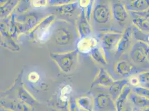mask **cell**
<instances>
[{"label": "cell", "instance_id": "obj_27", "mask_svg": "<svg viewBox=\"0 0 149 111\" xmlns=\"http://www.w3.org/2000/svg\"><path fill=\"white\" fill-rule=\"evenodd\" d=\"M132 92L149 99V88L136 86L132 88Z\"/></svg>", "mask_w": 149, "mask_h": 111}, {"label": "cell", "instance_id": "obj_16", "mask_svg": "<svg viewBox=\"0 0 149 111\" xmlns=\"http://www.w3.org/2000/svg\"><path fill=\"white\" fill-rule=\"evenodd\" d=\"M27 83L31 88L35 91H40L46 86V83L42 80L41 75L36 71H30L27 77Z\"/></svg>", "mask_w": 149, "mask_h": 111}, {"label": "cell", "instance_id": "obj_42", "mask_svg": "<svg viewBox=\"0 0 149 111\" xmlns=\"http://www.w3.org/2000/svg\"></svg>", "mask_w": 149, "mask_h": 111}, {"label": "cell", "instance_id": "obj_17", "mask_svg": "<svg viewBox=\"0 0 149 111\" xmlns=\"http://www.w3.org/2000/svg\"><path fill=\"white\" fill-rule=\"evenodd\" d=\"M115 69L116 72L123 77H127L130 76L135 71L134 66L126 60H121L118 62Z\"/></svg>", "mask_w": 149, "mask_h": 111}, {"label": "cell", "instance_id": "obj_28", "mask_svg": "<svg viewBox=\"0 0 149 111\" xmlns=\"http://www.w3.org/2000/svg\"><path fill=\"white\" fill-rule=\"evenodd\" d=\"M79 0H49V5L51 6H59L79 2Z\"/></svg>", "mask_w": 149, "mask_h": 111}, {"label": "cell", "instance_id": "obj_2", "mask_svg": "<svg viewBox=\"0 0 149 111\" xmlns=\"http://www.w3.org/2000/svg\"><path fill=\"white\" fill-rule=\"evenodd\" d=\"M79 53V52L75 49L65 52L51 53L50 57L62 72L68 74L72 72L77 66Z\"/></svg>", "mask_w": 149, "mask_h": 111}, {"label": "cell", "instance_id": "obj_18", "mask_svg": "<svg viewBox=\"0 0 149 111\" xmlns=\"http://www.w3.org/2000/svg\"><path fill=\"white\" fill-rule=\"evenodd\" d=\"M128 83L129 80H121L113 82L111 86L109 87L110 94L113 100L118 99L125 87L127 85Z\"/></svg>", "mask_w": 149, "mask_h": 111}, {"label": "cell", "instance_id": "obj_43", "mask_svg": "<svg viewBox=\"0 0 149 111\" xmlns=\"http://www.w3.org/2000/svg\"></svg>", "mask_w": 149, "mask_h": 111}, {"label": "cell", "instance_id": "obj_41", "mask_svg": "<svg viewBox=\"0 0 149 111\" xmlns=\"http://www.w3.org/2000/svg\"><path fill=\"white\" fill-rule=\"evenodd\" d=\"M147 85H148V86H149V84H147Z\"/></svg>", "mask_w": 149, "mask_h": 111}, {"label": "cell", "instance_id": "obj_6", "mask_svg": "<svg viewBox=\"0 0 149 111\" xmlns=\"http://www.w3.org/2000/svg\"><path fill=\"white\" fill-rule=\"evenodd\" d=\"M13 89L16 91L17 99L24 102L28 105L32 107L38 103L37 100L31 95L30 93L27 91L24 86L22 82L21 75H19V77L14 83Z\"/></svg>", "mask_w": 149, "mask_h": 111}, {"label": "cell", "instance_id": "obj_20", "mask_svg": "<svg viewBox=\"0 0 149 111\" xmlns=\"http://www.w3.org/2000/svg\"><path fill=\"white\" fill-rule=\"evenodd\" d=\"M125 7L130 12H142L149 8V0H135Z\"/></svg>", "mask_w": 149, "mask_h": 111}, {"label": "cell", "instance_id": "obj_39", "mask_svg": "<svg viewBox=\"0 0 149 111\" xmlns=\"http://www.w3.org/2000/svg\"><path fill=\"white\" fill-rule=\"evenodd\" d=\"M123 111H131L130 110H129V109H126H126H125V110H123Z\"/></svg>", "mask_w": 149, "mask_h": 111}, {"label": "cell", "instance_id": "obj_29", "mask_svg": "<svg viewBox=\"0 0 149 111\" xmlns=\"http://www.w3.org/2000/svg\"><path fill=\"white\" fill-rule=\"evenodd\" d=\"M49 5V0H33L31 2L32 6L35 8H42Z\"/></svg>", "mask_w": 149, "mask_h": 111}, {"label": "cell", "instance_id": "obj_33", "mask_svg": "<svg viewBox=\"0 0 149 111\" xmlns=\"http://www.w3.org/2000/svg\"><path fill=\"white\" fill-rule=\"evenodd\" d=\"M131 13L132 15H135L136 16L143 17L144 18L148 19L149 20V8L142 12H131Z\"/></svg>", "mask_w": 149, "mask_h": 111}, {"label": "cell", "instance_id": "obj_4", "mask_svg": "<svg viewBox=\"0 0 149 111\" xmlns=\"http://www.w3.org/2000/svg\"><path fill=\"white\" fill-rule=\"evenodd\" d=\"M93 17L95 24L103 26L109 24L111 19L112 12L109 7L105 3L97 2L93 6Z\"/></svg>", "mask_w": 149, "mask_h": 111}, {"label": "cell", "instance_id": "obj_1", "mask_svg": "<svg viewBox=\"0 0 149 111\" xmlns=\"http://www.w3.org/2000/svg\"><path fill=\"white\" fill-rule=\"evenodd\" d=\"M79 38L77 28L74 26L63 19L55 21L50 40L58 48V53L75 50Z\"/></svg>", "mask_w": 149, "mask_h": 111}, {"label": "cell", "instance_id": "obj_9", "mask_svg": "<svg viewBox=\"0 0 149 111\" xmlns=\"http://www.w3.org/2000/svg\"><path fill=\"white\" fill-rule=\"evenodd\" d=\"M44 19L40 18L37 15L34 13H28L15 17L16 21L24 25L26 32H30L33 30Z\"/></svg>", "mask_w": 149, "mask_h": 111}, {"label": "cell", "instance_id": "obj_40", "mask_svg": "<svg viewBox=\"0 0 149 111\" xmlns=\"http://www.w3.org/2000/svg\"><path fill=\"white\" fill-rule=\"evenodd\" d=\"M4 111H8V110H5V109H4Z\"/></svg>", "mask_w": 149, "mask_h": 111}, {"label": "cell", "instance_id": "obj_11", "mask_svg": "<svg viewBox=\"0 0 149 111\" xmlns=\"http://www.w3.org/2000/svg\"><path fill=\"white\" fill-rule=\"evenodd\" d=\"M1 105L2 108L8 111H30V106L17 99H2Z\"/></svg>", "mask_w": 149, "mask_h": 111}, {"label": "cell", "instance_id": "obj_13", "mask_svg": "<svg viewBox=\"0 0 149 111\" xmlns=\"http://www.w3.org/2000/svg\"><path fill=\"white\" fill-rule=\"evenodd\" d=\"M114 80L112 78L110 74L103 67L99 68V72L96 75L92 84L91 88L96 86H102L104 87H110L113 83Z\"/></svg>", "mask_w": 149, "mask_h": 111}, {"label": "cell", "instance_id": "obj_19", "mask_svg": "<svg viewBox=\"0 0 149 111\" xmlns=\"http://www.w3.org/2000/svg\"><path fill=\"white\" fill-rule=\"evenodd\" d=\"M20 0H8L1 5V20L9 17L15 8L19 5Z\"/></svg>", "mask_w": 149, "mask_h": 111}, {"label": "cell", "instance_id": "obj_32", "mask_svg": "<svg viewBox=\"0 0 149 111\" xmlns=\"http://www.w3.org/2000/svg\"><path fill=\"white\" fill-rule=\"evenodd\" d=\"M138 78L140 81V83L144 84H149V71L146 72H143L139 74L138 76Z\"/></svg>", "mask_w": 149, "mask_h": 111}, {"label": "cell", "instance_id": "obj_15", "mask_svg": "<svg viewBox=\"0 0 149 111\" xmlns=\"http://www.w3.org/2000/svg\"><path fill=\"white\" fill-rule=\"evenodd\" d=\"M112 16L117 22L122 23L128 17V12L124 4L120 2L115 3L112 5Z\"/></svg>", "mask_w": 149, "mask_h": 111}, {"label": "cell", "instance_id": "obj_8", "mask_svg": "<svg viewBox=\"0 0 149 111\" xmlns=\"http://www.w3.org/2000/svg\"><path fill=\"white\" fill-rule=\"evenodd\" d=\"M99 45V42L97 38L93 35H90L87 37L80 38L76 44V49L79 53L90 54L95 47Z\"/></svg>", "mask_w": 149, "mask_h": 111}, {"label": "cell", "instance_id": "obj_38", "mask_svg": "<svg viewBox=\"0 0 149 111\" xmlns=\"http://www.w3.org/2000/svg\"><path fill=\"white\" fill-rule=\"evenodd\" d=\"M122 1H126V2H129V3H131V2H133V1H135V0H122Z\"/></svg>", "mask_w": 149, "mask_h": 111}, {"label": "cell", "instance_id": "obj_36", "mask_svg": "<svg viewBox=\"0 0 149 111\" xmlns=\"http://www.w3.org/2000/svg\"><path fill=\"white\" fill-rule=\"evenodd\" d=\"M135 111H149V107L145 108H139V109H137Z\"/></svg>", "mask_w": 149, "mask_h": 111}, {"label": "cell", "instance_id": "obj_34", "mask_svg": "<svg viewBox=\"0 0 149 111\" xmlns=\"http://www.w3.org/2000/svg\"><path fill=\"white\" fill-rule=\"evenodd\" d=\"M129 82L131 84L134 86H136L137 85L140 83V81H139L138 77H136L131 78L130 80H129Z\"/></svg>", "mask_w": 149, "mask_h": 111}, {"label": "cell", "instance_id": "obj_10", "mask_svg": "<svg viewBox=\"0 0 149 111\" xmlns=\"http://www.w3.org/2000/svg\"><path fill=\"white\" fill-rule=\"evenodd\" d=\"M113 100L110 94L99 93L95 99L94 105L100 110L116 111L115 104L113 103Z\"/></svg>", "mask_w": 149, "mask_h": 111}, {"label": "cell", "instance_id": "obj_24", "mask_svg": "<svg viewBox=\"0 0 149 111\" xmlns=\"http://www.w3.org/2000/svg\"><path fill=\"white\" fill-rule=\"evenodd\" d=\"M129 98L131 102L139 108H145L149 107V99L139 95L135 93L131 92Z\"/></svg>", "mask_w": 149, "mask_h": 111}, {"label": "cell", "instance_id": "obj_5", "mask_svg": "<svg viewBox=\"0 0 149 111\" xmlns=\"http://www.w3.org/2000/svg\"><path fill=\"white\" fill-rule=\"evenodd\" d=\"M122 36V33L118 32H107L101 36L100 46L103 49L106 57L116 52L119 41Z\"/></svg>", "mask_w": 149, "mask_h": 111}, {"label": "cell", "instance_id": "obj_37", "mask_svg": "<svg viewBox=\"0 0 149 111\" xmlns=\"http://www.w3.org/2000/svg\"><path fill=\"white\" fill-rule=\"evenodd\" d=\"M32 1L33 0H22V1L24 2H25V3H27V4H28V3H30L32 2Z\"/></svg>", "mask_w": 149, "mask_h": 111}, {"label": "cell", "instance_id": "obj_21", "mask_svg": "<svg viewBox=\"0 0 149 111\" xmlns=\"http://www.w3.org/2000/svg\"><path fill=\"white\" fill-rule=\"evenodd\" d=\"M51 7H54L56 12L62 16H71L74 14L78 7H79V2H76L62 6Z\"/></svg>", "mask_w": 149, "mask_h": 111}, {"label": "cell", "instance_id": "obj_25", "mask_svg": "<svg viewBox=\"0 0 149 111\" xmlns=\"http://www.w3.org/2000/svg\"><path fill=\"white\" fill-rule=\"evenodd\" d=\"M76 100L77 105L82 111H93V101L90 97L82 96Z\"/></svg>", "mask_w": 149, "mask_h": 111}, {"label": "cell", "instance_id": "obj_23", "mask_svg": "<svg viewBox=\"0 0 149 111\" xmlns=\"http://www.w3.org/2000/svg\"><path fill=\"white\" fill-rule=\"evenodd\" d=\"M90 54L93 60L100 65L104 66H106L107 65V58L100 45L95 47Z\"/></svg>", "mask_w": 149, "mask_h": 111}, {"label": "cell", "instance_id": "obj_3", "mask_svg": "<svg viewBox=\"0 0 149 111\" xmlns=\"http://www.w3.org/2000/svg\"><path fill=\"white\" fill-rule=\"evenodd\" d=\"M56 20L55 15L51 14L46 16L32 31L29 36L40 43H45L49 41L52 34V25Z\"/></svg>", "mask_w": 149, "mask_h": 111}, {"label": "cell", "instance_id": "obj_26", "mask_svg": "<svg viewBox=\"0 0 149 111\" xmlns=\"http://www.w3.org/2000/svg\"><path fill=\"white\" fill-rule=\"evenodd\" d=\"M133 24L141 31L149 32V20L141 16H135L133 20Z\"/></svg>", "mask_w": 149, "mask_h": 111}, {"label": "cell", "instance_id": "obj_22", "mask_svg": "<svg viewBox=\"0 0 149 111\" xmlns=\"http://www.w3.org/2000/svg\"><path fill=\"white\" fill-rule=\"evenodd\" d=\"M131 92L130 87L127 85L125 87L121 93L115 101V107L116 111H123L124 110L125 104L129 98V94Z\"/></svg>", "mask_w": 149, "mask_h": 111}, {"label": "cell", "instance_id": "obj_7", "mask_svg": "<svg viewBox=\"0 0 149 111\" xmlns=\"http://www.w3.org/2000/svg\"><path fill=\"white\" fill-rule=\"evenodd\" d=\"M146 44L147 43L140 41L132 46L130 52V57L135 63L143 64L148 61L146 54Z\"/></svg>", "mask_w": 149, "mask_h": 111}, {"label": "cell", "instance_id": "obj_35", "mask_svg": "<svg viewBox=\"0 0 149 111\" xmlns=\"http://www.w3.org/2000/svg\"><path fill=\"white\" fill-rule=\"evenodd\" d=\"M146 57L147 60L149 62V46L147 44L146 47Z\"/></svg>", "mask_w": 149, "mask_h": 111}, {"label": "cell", "instance_id": "obj_30", "mask_svg": "<svg viewBox=\"0 0 149 111\" xmlns=\"http://www.w3.org/2000/svg\"><path fill=\"white\" fill-rule=\"evenodd\" d=\"M72 91V88L70 85H65L60 89L59 92V96L70 97V95L71 94Z\"/></svg>", "mask_w": 149, "mask_h": 111}, {"label": "cell", "instance_id": "obj_31", "mask_svg": "<svg viewBox=\"0 0 149 111\" xmlns=\"http://www.w3.org/2000/svg\"><path fill=\"white\" fill-rule=\"evenodd\" d=\"M69 111H82L76 102V100L73 98L70 99L68 103Z\"/></svg>", "mask_w": 149, "mask_h": 111}, {"label": "cell", "instance_id": "obj_14", "mask_svg": "<svg viewBox=\"0 0 149 111\" xmlns=\"http://www.w3.org/2000/svg\"><path fill=\"white\" fill-rule=\"evenodd\" d=\"M133 31L131 26L126 28L121 37L118 45L116 52L119 54L124 53L130 48L132 40Z\"/></svg>", "mask_w": 149, "mask_h": 111}, {"label": "cell", "instance_id": "obj_12", "mask_svg": "<svg viewBox=\"0 0 149 111\" xmlns=\"http://www.w3.org/2000/svg\"><path fill=\"white\" fill-rule=\"evenodd\" d=\"M76 28L80 38L92 35V28L90 21L88 20L86 12L84 10H81V14L77 21Z\"/></svg>", "mask_w": 149, "mask_h": 111}]
</instances>
